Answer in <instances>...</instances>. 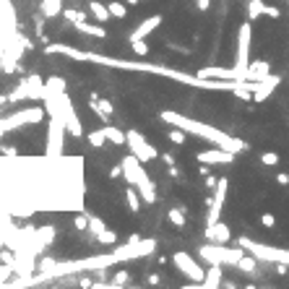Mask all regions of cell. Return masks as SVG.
<instances>
[{
	"mask_svg": "<svg viewBox=\"0 0 289 289\" xmlns=\"http://www.w3.org/2000/svg\"><path fill=\"white\" fill-rule=\"evenodd\" d=\"M216 183H219V180H216V177H214L211 172L206 175V185H209V188H216Z\"/></svg>",
	"mask_w": 289,
	"mask_h": 289,
	"instance_id": "ee69618b",
	"label": "cell"
},
{
	"mask_svg": "<svg viewBox=\"0 0 289 289\" xmlns=\"http://www.w3.org/2000/svg\"><path fill=\"white\" fill-rule=\"evenodd\" d=\"M102 229H104V222H102V216H92V214H89V232H92L94 237H96V234L102 232Z\"/></svg>",
	"mask_w": 289,
	"mask_h": 289,
	"instance_id": "1f68e13d",
	"label": "cell"
},
{
	"mask_svg": "<svg viewBox=\"0 0 289 289\" xmlns=\"http://www.w3.org/2000/svg\"><path fill=\"white\" fill-rule=\"evenodd\" d=\"M172 263L175 268L180 271V274H185L188 279H193V282L198 284H203V279H206V271L198 266V260L191 256V253H185V250H177L175 256H172Z\"/></svg>",
	"mask_w": 289,
	"mask_h": 289,
	"instance_id": "52a82bcc",
	"label": "cell"
},
{
	"mask_svg": "<svg viewBox=\"0 0 289 289\" xmlns=\"http://www.w3.org/2000/svg\"><path fill=\"white\" fill-rule=\"evenodd\" d=\"M276 183H279V185H289V175H287V172H279V175H276Z\"/></svg>",
	"mask_w": 289,
	"mask_h": 289,
	"instance_id": "b9f144b4",
	"label": "cell"
},
{
	"mask_svg": "<svg viewBox=\"0 0 289 289\" xmlns=\"http://www.w3.org/2000/svg\"><path fill=\"white\" fill-rule=\"evenodd\" d=\"M250 39H253V26L250 21H245L237 32V68L248 70L250 65Z\"/></svg>",
	"mask_w": 289,
	"mask_h": 289,
	"instance_id": "8fae6325",
	"label": "cell"
},
{
	"mask_svg": "<svg viewBox=\"0 0 289 289\" xmlns=\"http://www.w3.org/2000/svg\"><path fill=\"white\" fill-rule=\"evenodd\" d=\"M167 175H169V177H175V180H177V177H180V169H177V167L172 164V167H167Z\"/></svg>",
	"mask_w": 289,
	"mask_h": 289,
	"instance_id": "f6af8a7d",
	"label": "cell"
},
{
	"mask_svg": "<svg viewBox=\"0 0 289 289\" xmlns=\"http://www.w3.org/2000/svg\"><path fill=\"white\" fill-rule=\"evenodd\" d=\"M123 177L128 180L130 185L138 188L143 203H157V188H154V183L149 180L146 169H143V161L135 157L133 151H130L128 157H123Z\"/></svg>",
	"mask_w": 289,
	"mask_h": 289,
	"instance_id": "7a4b0ae2",
	"label": "cell"
},
{
	"mask_svg": "<svg viewBox=\"0 0 289 289\" xmlns=\"http://www.w3.org/2000/svg\"><path fill=\"white\" fill-rule=\"evenodd\" d=\"M26 47H29V39H26L24 34H16V37L3 47V70H5V73H19V70H21L19 60L26 52Z\"/></svg>",
	"mask_w": 289,
	"mask_h": 289,
	"instance_id": "8992f818",
	"label": "cell"
},
{
	"mask_svg": "<svg viewBox=\"0 0 289 289\" xmlns=\"http://www.w3.org/2000/svg\"><path fill=\"white\" fill-rule=\"evenodd\" d=\"M13 271H16V268H13V263H5V260H3V263H0V287H3V284H8L5 279L11 276Z\"/></svg>",
	"mask_w": 289,
	"mask_h": 289,
	"instance_id": "e575fe53",
	"label": "cell"
},
{
	"mask_svg": "<svg viewBox=\"0 0 289 289\" xmlns=\"http://www.w3.org/2000/svg\"><path fill=\"white\" fill-rule=\"evenodd\" d=\"M266 76H271V63L268 60H250L248 81H263Z\"/></svg>",
	"mask_w": 289,
	"mask_h": 289,
	"instance_id": "d6986e66",
	"label": "cell"
},
{
	"mask_svg": "<svg viewBox=\"0 0 289 289\" xmlns=\"http://www.w3.org/2000/svg\"><path fill=\"white\" fill-rule=\"evenodd\" d=\"M123 284H128V271H117L112 276V287H123Z\"/></svg>",
	"mask_w": 289,
	"mask_h": 289,
	"instance_id": "8d00e7d4",
	"label": "cell"
},
{
	"mask_svg": "<svg viewBox=\"0 0 289 289\" xmlns=\"http://www.w3.org/2000/svg\"><path fill=\"white\" fill-rule=\"evenodd\" d=\"M248 253H253L258 260L263 263H287L289 266V250L287 248H274V245H263V242H256V240H248V237H240L237 240Z\"/></svg>",
	"mask_w": 289,
	"mask_h": 289,
	"instance_id": "277c9868",
	"label": "cell"
},
{
	"mask_svg": "<svg viewBox=\"0 0 289 289\" xmlns=\"http://www.w3.org/2000/svg\"><path fill=\"white\" fill-rule=\"evenodd\" d=\"M60 104H63V117H65L68 133L76 135V138H81V135H84V125H81V117H78L76 110H73V102H70L68 92H60Z\"/></svg>",
	"mask_w": 289,
	"mask_h": 289,
	"instance_id": "7c38bea8",
	"label": "cell"
},
{
	"mask_svg": "<svg viewBox=\"0 0 289 289\" xmlns=\"http://www.w3.org/2000/svg\"><path fill=\"white\" fill-rule=\"evenodd\" d=\"M198 256H201L206 263H219V266H237L242 258L248 256L245 248H227V245H216V242H206V245L198 248Z\"/></svg>",
	"mask_w": 289,
	"mask_h": 289,
	"instance_id": "3957f363",
	"label": "cell"
},
{
	"mask_svg": "<svg viewBox=\"0 0 289 289\" xmlns=\"http://www.w3.org/2000/svg\"><path fill=\"white\" fill-rule=\"evenodd\" d=\"M222 266L219 263H209V271H206V279H203V284L206 289H216V287H222Z\"/></svg>",
	"mask_w": 289,
	"mask_h": 289,
	"instance_id": "ffe728a7",
	"label": "cell"
},
{
	"mask_svg": "<svg viewBox=\"0 0 289 289\" xmlns=\"http://www.w3.org/2000/svg\"><path fill=\"white\" fill-rule=\"evenodd\" d=\"M42 16L44 19H55V16H60L65 8H63V0H42Z\"/></svg>",
	"mask_w": 289,
	"mask_h": 289,
	"instance_id": "603a6c76",
	"label": "cell"
},
{
	"mask_svg": "<svg viewBox=\"0 0 289 289\" xmlns=\"http://www.w3.org/2000/svg\"><path fill=\"white\" fill-rule=\"evenodd\" d=\"M89 107H92V110H94V115H99L104 123H110V120H112V112H115V107H112V102H110V99H102V96H99L96 92H92V94H89Z\"/></svg>",
	"mask_w": 289,
	"mask_h": 289,
	"instance_id": "2e32d148",
	"label": "cell"
},
{
	"mask_svg": "<svg viewBox=\"0 0 289 289\" xmlns=\"http://www.w3.org/2000/svg\"><path fill=\"white\" fill-rule=\"evenodd\" d=\"M110 177H112V180H120V177H123V161H120V164H115V167L110 169Z\"/></svg>",
	"mask_w": 289,
	"mask_h": 289,
	"instance_id": "ab89813d",
	"label": "cell"
},
{
	"mask_svg": "<svg viewBox=\"0 0 289 289\" xmlns=\"http://www.w3.org/2000/svg\"><path fill=\"white\" fill-rule=\"evenodd\" d=\"M128 3H117V0H112L110 3V13H112V19H125L128 16V8H125Z\"/></svg>",
	"mask_w": 289,
	"mask_h": 289,
	"instance_id": "f546056e",
	"label": "cell"
},
{
	"mask_svg": "<svg viewBox=\"0 0 289 289\" xmlns=\"http://www.w3.org/2000/svg\"><path fill=\"white\" fill-rule=\"evenodd\" d=\"M266 13H268V5L263 0H248V21H256Z\"/></svg>",
	"mask_w": 289,
	"mask_h": 289,
	"instance_id": "cb8c5ba5",
	"label": "cell"
},
{
	"mask_svg": "<svg viewBox=\"0 0 289 289\" xmlns=\"http://www.w3.org/2000/svg\"><path fill=\"white\" fill-rule=\"evenodd\" d=\"M206 240H209V242H216V245H227V242L232 240V229H229L224 222L209 224V227H206Z\"/></svg>",
	"mask_w": 289,
	"mask_h": 289,
	"instance_id": "e0dca14e",
	"label": "cell"
},
{
	"mask_svg": "<svg viewBox=\"0 0 289 289\" xmlns=\"http://www.w3.org/2000/svg\"><path fill=\"white\" fill-rule=\"evenodd\" d=\"M78 287H84V289H89V287H94V282H92V279H78Z\"/></svg>",
	"mask_w": 289,
	"mask_h": 289,
	"instance_id": "7bdbcfd3",
	"label": "cell"
},
{
	"mask_svg": "<svg viewBox=\"0 0 289 289\" xmlns=\"http://www.w3.org/2000/svg\"><path fill=\"white\" fill-rule=\"evenodd\" d=\"M73 224H76V229H81V232L89 229V214H81V216H76Z\"/></svg>",
	"mask_w": 289,
	"mask_h": 289,
	"instance_id": "f35d334b",
	"label": "cell"
},
{
	"mask_svg": "<svg viewBox=\"0 0 289 289\" xmlns=\"http://www.w3.org/2000/svg\"><path fill=\"white\" fill-rule=\"evenodd\" d=\"M89 13L94 16V19L99 24H107L112 19V13H110V5H104V3H99V0H89Z\"/></svg>",
	"mask_w": 289,
	"mask_h": 289,
	"instance_id": "44dd1931",
	"label": "cell"
},
{
	"mask_svg": "<svg viewBox=\"0 0 289 289\" xmlns=\"http://www.w3.org/2000/svg\"><path fill=\"white\" fill-rule=\"evenodd\" d=\"M159 117L167 125H177V128H183L185 133L195 135V138H203V141L214 143V146H222V149H227V151H234V154H240V151L248 149V143L242 141V138H234V135L224 133L219 128H214V125L198 123V120H193V117H185V115H180V112L164 110V112H159Z\"/></svg>",
	"mask_w": 289,
	"mask_h": 289,
	"instance_id": "6da1fadb",
	"label": "cell"
},
{
	"mask_svg": "<svg viewBox=\"0 0 289 289\" xmlns=\"http://www.w3.org/2000/svg\"><path fill=\"white\" fill-rule=\"evenodd\" d=\"M8 99H11V102H21V99H29V81H24V84L16 86Z\"/></svg>",
	"mask_w": 289,
	"mask_h": 289,
	"instance_id": "83f0119b",
	"label": "cell"
},
{
	"mask_svg": "<svg viewBox=\"0 0 289 289\" xmlns=\"http://www.w3.org/2000/svg\"><path fill=\"white\" fill-rule=\"evenodd\" d=\"M161 161H164L167 167H172V164H175V157L169 154V151H164V154H161Z\"/></svg>",
	"mask_w": 289,
	"mask_h": 289,
	"instance_id": "60d3db41",
	"label": "cell"
},
{
	"mask_svg": "<svg viewBox=\"0 0 289 289\" xmlns=\"http://www.w3.org/2000/svg\"><path fill=\"white\" fill-rule=\"evenodd\" d=\"M125 133H128V146H130V151L143 161V164L151 161V159H157V157H161L159 151L151 146L146 138H143V133H138V130H125Z\"/></svg>",
	"mask_w": 289,
	"mask_h": 289,
	"instance_id": "30bf717a",
	"label": "cell"
},
{
	"mask_svg": "<svg viewBox=\"0 0 289 289\" xmlns=\"http://www.w3.org/2000/svg\"><path fill=\"white\" fill-rule=\"evenodd\" d=\"M86 141H89V146H94V149H102L104 143H107V135H104V130H102V128H99V130L86 133Z\"/></svg>",
	"mask_w": 289,
	"mask_h": 289,
	"instance_id": "4316f807",
	"label": "cell"
},
{
	"mask_svg": "<svg viewBox=\"0 0 289 289\" xmlns=\"http://www.w3.org/2000/svg\"><path fill=\"white\" fill-rule=\"evenodd\" d=\"M63 16H65V19H68L70 24L86 21V13H84V11H73V8H65V11H63Z\"/></svg>",
	"mask_w": 289,
	"mask_h": 289,
	"instance_id": "d6a6232c",
	"label": "cell"
},
{
	"mask_svg": "<svg viewBox=\"0 0 289 289\" xmlns=\"http://www.w3.org/2000/svg\"><path fill=\"white\" fill-rule=\"evenodd\" d=\"M76 26V32H81V34H89V37H96V39H104L107 37V29H104V24H86V21H78V24H73Z\"/></svg>",
	"mask_w": 289,
	"mask_h": 289,
	"instance_id": "7402d4cb",
	"label": "cell"
},
{
	"mask_svg": "<svg viewBox=\"0 0 289 289\" xmlns=\"http://www.w3.org/2000/svg\"><path fill=\"white\" fill-rule=\"evenodd\" d=\"M130 47H133V52L138 58H146L149 55V44H146V39H135V42H130Z\"/></svg>",
	"mask_w": 289,
	"mask_h": 289,
	"instance_id": "836d02e7",
	"label": "cell"
},
{
	"mask_svg": "<svg viewBox=\"0 0 289 289\" xmlns=\"http://www.w3.org/2000/svg\"><path fill=\"white\" fill-rule=\"evenodd\" d=\"M209 3H211V0H195V5L201 8V11H209Z\"/></svg>",
	"mask_w": 289,
	"mask_h": 289,
	"instance_id": "bcb514c9",
	"label": "cell"
},
{
	"mask_svg": "<svg viewBox=\"0 0 289 289\" xmlns=\"http://www.w3.org/2000/svg\"><path fill=\"white\" fill-rule=\"evenodd\" d=\"M96 242H102V245H115V242H117V232H112V229H102V232H99L96 234Z\"/></svg>",
	"mask_w": 289,
	"mask_h": 289,
	"instance_id": "f1b7e54d",
	"label": "cell"
},
{
	"mask_svg": "<svg viewBox=\"0 0 289 289\" xmlns=\"http://www.w3.org/2000/svg\"><path fill=\"white\" fill-rule=\"evenodd\" d=\"M102 130H104V135H107V141H110V143H117V146H120V143H128V133L117 130L115 125H110V123H107Z\"/></svg>",
	"mask_w": 289,
	"mask_h": 289,
	"instance_id": "d4e9b609",
	"label": "cell"
},
{
	"mask_svg": "<svg viewBox=\"0 0 289 289\" xmlns=\"http://www.w3.org/2000/svg\"><path fill=\"white\" fill-rule=\"evenodd\" d=\"M65 117L63 115H52L47 120V154L50 159H60L63 157V141H65Z\"/></svg>",
	"mask_w": 289,
	"mask_h": 289,
	"instance_id": "5b68a950",
	"label": "cell"
},
{
	"mask_svg": "<svg viewBox=\"0 0 289 289\" xmlns=\"http://www.w3.org/2000/svg\"><path fill=\"white\" fill-rule=\"evenodd\" d=\"M149 284H151V287H157V284H159V276H157V274H151V276H149Z\"/></svg>",
	"mask_w": 289,
	"mask_h": 289,
	"instance_id": "7dc6e473",
	"label": "cell"
},
{
	"mask_svg": "<svg viewBox=\"0 0 289 289\" xmlns=\"http://www.w3.org/2000/svg\"><path fill=\"white\" fill-rule=\"evenodd\" d=\"M125 203H128V209H130L133 214H138V211H141V203H143V198H141V193H138V191H135V185L125 191Z\"/></svg>",
	"mask_w": 289,
	"mask_h": 289,
	"instance_id": "484cf974",
	"label": "cell"
},
{
	"mask_svg": "<svg viewBox=\"0 0 289 289\" xmlns=\"http://www.w3.org/2000/svg\"><path fill=\"white\" fill-rule=\"evenodd\" d=\"M260 161H263L266 167H276L279 164V154L276 151H266V154H260Z\"/></svg>",
	"mask_w": 289,
	"mask_h": 289,
	"instance_id": "d590c367",
	"label": "cell"
},
{
	"mask_svg": "<svg viewBox=\"0 0 289 289\" xmlns=\"http://www.w3.org/2000/svg\"><path fill=\"white\" fill-rule=\"evenodd\" d=\"M260 224H263L266 229H274L276 227V216L274 214H260Z\"/></svg>",
	"mask_w": 289,
	"mask_h": 289,
	"instance_id": "74e56055",
	"label": "cell"
},
{
	"mask_svg": "<svg viewBox=\"0 0 289 289\" xmlns=\"http://www.w3.org/2000/svg\"><path fill=\"white\" fill-rule=\"evenodd\" d=\"M16 34H19L16 32V11L11 0H0V44L5 47Z\"/></svg>",
	"mask_w": 289,
	"mask_h": 289,
	"instance_id": "9c48e42d",
	"label": "cell"
},
{
	"mask_svg": "<svg viewBox=\"0 0 289 289\" xmlns=\"http://www.w3.org/2000/svg\"><path fill=\"white\" fill-rule=\"evenodd\" d=\"M234 151H227V149H222V146H216V149H206V151H195V159L201 161V164H232L234 161Z\"/></svg>",
	"mask_w": 289,
	"mask_h": 289,
	"instance_id": "4fadbf2b",
	"label": "cell"
},
{
	"mask_svg": "<svg viewBox=\"0 0 289 289\" xmlns=\"http://www.w3.org/2000/svg\"><path fill=\"white\" fill-rule=\"evenodd\" d=\"M161 26V13H157V16H149V19H143L135 29L130 32V42H135V39H146L154 29H159Z\"/></svg>",
	"mask_w": 289,
	"mask_h": 289,
	"instance_id": "ac0fdd59",
	"label": "cell"
},
{
	"mask_svg": "<svg viewBox=\"0 0 289 289\" xmlns=\"http://www.w3.org/2000/svg\"><path fill=\"white\" fill-rule=\"evenodd\" d=\"M0 55H3V44H0Z\"/></svg>",
	"mask_w": 289,
	"mask_h": 289,
	"instance_id": "c3c4849f",
	"label": "cell"
},
{
	"mask_svg": "<svg viewBox=\"0 0 289 289\" xmlns=\"http://www.w3.org/2000/svg\"><path fill=\"white\" fill-rule=\"evenodd\" d=\"M279 84H282V78L274 76V73L266 76L263 81H256V92H253V102H256V104L266 102V99L276 92V86H279Z\"/></svg>",
	"mask_w": 289,
	"mask_h": 289,
	"instance_id": "9a60e30c",
	"label": "cell"
},
{
	"mask_svg": "<svg viewBox=\"0 0 289 289\" xmlns=\"http://www.w3.org/2000/svg\"><path fill=\"white\" fill-rule=\"evenodd\" d=\"M169 222L175 224V227H185V209H169Z\"/></svg>",
	"mask_w": 289,
	"mask_h": 289,
	"instance_id": "4dcf8cb0",
	"label": "cell"
},
{
	"mask_svg": "<svg viewBox=\"0 0 289 289\" xmlns=\"http://www.w3.org/2000/svg\"><path fill=\"white\" fill-rule=\"evenodd\" d=\"M201 78H224V81H248V70L242 68H201L198 70Z\"/></svg>",
	"mask_w": 289,
	"mask_h": 289,
	"instance_id": "5bb4252c",
	"label": "cell"
},
{
	"mask_svg": "<svg viewBox=\"0 0 289 289\" xmlns=\"http://www.w3.org/2000/svg\"><path fill=\"white\" fill-rule=\"evenodd\" d=\"M227 191H229V180L227 177H219V183H216V188H214V195H211V201H209L206 227H209V224L222 222V206H224V201H227Z\"/></svg>",
	"mask_w": 289,
	"mask_h": 289,
	"instance_id": "ba28073f",
	"label": "cell"
}]
</instances>
